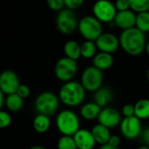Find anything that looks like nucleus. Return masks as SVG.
<instances>
[{"instance_id": "9b49d317", "label": "nucleus", "mask_w": 149, "mask_h": 149, "mask_svg": "<svg viewBox=\"0 0 149 149\" xmlns=\"http://www.w3.org/2000/svg\"><path fill=\"white\" fill-rule=\"evenodd\" d=\"M20 83L18 74L13 70H5L0 74V90L6 95L17 92Z\"/></svg>"}, {"instance_id": "473e14b6", "label": "nucleus", "mask_w": 149, "mask_h": 149, "mask_svg": "<svg viewBox=\"0 0 149 149\" xmlns=\"http://www.w3.org/2000/svg\"><path fill=\"white\" fill-rule=\"evenodd\" d=\"M122 113L125 116V118H129V117H133L135 116L134 113V105L131 104H126L123 106L122 108Z\"/></svg>"}, {"instance_id": "4be33fe9", "label": "nucleus", "mask_w": 149, "mask_h": 149, "mask_svg": "<svg viewBox=\"0 0 149 149\" xmlns=\"http://www.w3.org/2000/svg\"><path fill=\"white\" fill-rule=\"evenodd\" d=\"M51 122L49 117L44 114H38L33 122V125L34 130L39 133H44L48 131L50 127Z\"/></svg>"}, {"instance_id": "72a5a7b5", "label": "nucleus", "mask_w": 149, "mask_h": 149, "mask_svg": "<svg viewBox=\"0 0 149 149\" xmlns=\"http://www.w3.org/2000/svg\"><path fill=\"white\" fill-rule=\"evenodd\" d=\"M108 144L114 147H118V146L120 145V138L118 135H111Z\"/></svg>"}, {"instance_id": "7c9ffc66", "label": "nucleus", "mask_w": 149, "mask_h": 149, "mask_svg": "<svg viewBox=\"0 0 149 149\" xmlns=\"http://www.w3.org/2000/svg\"><path fill=\"white\" fill-rule=\"evenodd\" d=\"M114 5L118 12H124V11L130 10V5L128 0H116Z\"/></svg>"}, {"instance_id": "39448f33", "label": "nucleus", "mask_w": 149, "mask_h": 149, "mask_svg": "<svg viewBox=\"0 0 149 149\" xmlns=\"http://www.w3.org/2000/svg\"><path fill=\"white\" fill-rule=\"evenodd\" d=\"M60 98L52 91L40 93L35 100V109L39 114L47 116L53 115L58 109Z\"/></svg>"}, {"instance_id": "412c9836", "label": "nucleus", "mask_w": 149, "mask_h": 149, "mask_svg": "<svg viewBox=\"0 0 149 149\" xmlns=\"http://www.w3.org/2000/svg\"><path fill=\"white\" fill-rule=\"evenodd\" d=\"M134 113L135 117L140 120L149 118V99H139L134 104Z\"/></svg>"}, {"instance_id": "dca6fc26", "label": "nucleus", "mask_w": 149, "mask_h": 149, "mask_svg": "<svg viewBox=\"0 0 149 149\" xmlns=\"http://www.w3.org/2000/svg\"><path fill=\"white\" fill-rule=\"evenodd\" d=\"M113 92L110 88L101 87L96 92H94V102L101 108H104L113 99Z\"/></svg>"}, {"instance_id": "f257e3e1", "label": "nucleus", "mask_w": 149, "mask_h": 149, "mask_svg": "<svg viewBox=\"0 0 149 149\" xmlns=\"http://www.w3.org/2000/svg\"><path fill=\"white\" fill-rule=\"evenodd\" d=\"M119 43L126 54L132 56H137L146 50V35L136 27L127 29L121 33Z\"/></svg>"}, {"instance_id": "ea45409f", "label": "nucleus", "mask_w": 149, "mask_h": 149, "mask_svg": "<svg viewBox=\"0 0 149 149\" xmlns=\"http://www.w3.org/2000/svg\"><path fill=\"white\" fill-rule=\"evenodd\" d=\"M146 52L147 53V54L149 55V41L146 42Z\"/></svg>"}, {"instance_id": "b1692460", "label": "nucleus", "mask_w": 149, "mask_h": 149, "mask_svg": "<svg viewBox=\"0 0 149 149\" xmlns=\"http://www.w3.org/2000/svg\"><path fill=\"white\" fill-rule=\"evenodd\" d=\"M97 45L95 41L91 40H85L81 44V56L85 59L94 58L97 54Z\"/></svg>"}, {"instance_id": "a878e982", "label": "nucleus", "mask_w": 149, "mask_h": 149, "mask_svg": "<svg viewBox=\"0 0 149 149\" xmlns=\"http://www.w3.org/2000/svg\"><path fill=\"white\" fill-rule=\"evenodd\" d=\"M130 10L136 14L145 12H149V0H128Z\"/></svg>"}, {"instance_id": "6e6552de", "label": "nucleus", "mask_w": 149, "mask_h": 149, "mask_svg": "<svg viewBox=\"0 0 149 149\" xmlns=\"http://www.w3.org/2000/svg\"><path fill=\"white\" fill-rule=\"evenodd\" d=\"M93 16L101 23L113 22L117 15L115 5L110 0H97L92 7Z\"/></svg>"}, {"instance_id": "f3484780", "label": "nucleus", "mask_w": 149, "mask_h": 149, "mask_svg": "<svg viewBox=\"0 0 149 149\" xmlns=\"http://www.w3.org/2000/svg\"><path fill=\"white\" fill-rule=\"evenodd\" d=\"M91 132L96 143H98L101 146L108 144L110 138L111 136L110 129L101 124H97L94 125L91 130Z\"/></svg>"}, {"instance_id": "c9c22d12", "label": "nucleus", "mask_w": 149, "mask_h": 149, "mask_svg": "<svg viewBox=\"0 0 149 149\" xmlns=\"http://www.w3.org/2000/svg\"><path fill=\"white\" fill-rule=\"evenodd\" d=\"M4 95H5V94L2 92L1 90H0V111H1V109H2V107H3V105H4V103H5V101H6Z\"/></svg>"}, {"instance_id": "2f4dec72", "label": "nucleus", "mask_w": 149, "mask_h": 149, "mask_svg": "<svg viewBox=\"0 0 149 149\" xmlns=\"http://www.w3.org/2000/svg\"><path fill=\"white\" fill-rule=\"evenodd\" d=\"M20 97H22L23 99L29 97L30 93H31V91L29 89V87L27 85H25V84H20L19 87L18 88L17 90V92H16Z\"/></svg>"}, {"instance_id": "58836bf2", "label": "nucleus", "mask_w": 149, "mask_h": 149, "mask_svg": "<svg viewBox=\"0 0 149 149\" xmlns=\"http://www.w3.org/2000/svg\"><path fill=\"white\" fill-rule=\"evenodd\" d=\"M139 149H149V146L147 145H143V146H140Z\"/></svg>"}, {"instance_id": "f704fd0d", "label": "nucleus", "mask_w": 149, "mask_h": 149, "mask_svg": "<svg viewBox=\"0 0 149 149\" xmlns=\"http://www.w3.org/2000/svg\"><path fill=\"white\" fill-rule=\"evenodd\" d=\"M141 138L145 143V145L149 146V126L144 129L141 132Z\"/></svg>"}, {"instance_id": "423d86ee", "label": "nucleus", "mask_w": 149, "mask_h": 149, "mask_svg": "<svg viewBox=\"0 0 149 149\" xmlns=\"http://www.w3.org/2000/svg\"><path fill=\"white\" fill-rule=\"evenodd\" d=\"M104 80L103 73L94 66L86 68L81 77V84L86 91L96 92L102 87Z\"/></svg>"}, {"instance_id": "f8f14e48", "label": "nucleus", "mask_w": 149, "mask_h": 149, "mask_svg": "<svg viewBox=\"0 0 149 149\" xmlns=\"http://www.w3.org/2000/svg\"><path fill=\"white\" fill-rule=\"evenodd\" d=\"M97 120L98 124H101L105 127L111 129L120 125L122 118L120 112L115 108L104 107L101 110Z\"/></svg>"}, {"instance_id": "0eeeda50", "label": "nucleus", "mask_w": 149, "mask_h": 149, "mask_svg": "<svg viewBox=\"0 0 149 149\" xmlns=\"http://www.w3.org/2000/svg\"><path fill=\"white\" fill-rule=\"evenodd\" d=\"M77 72V61L71 60L68 57H62L55 64L54 74L55 77L61 82L68 83L73 81Z\"/></svg>"}, {"instance_id": "2eb2a0df", "label": "nucleus", "mask_w": 149, "mask_h": 149, "mask_svg": "<svg viewBox=\"0 0 149 149\" xmlns=\"http://www.w3.org/2000/svg\"><path fill=\"white\" fill-rule=\"evenodd\" d=\"M73 138L77 144V149H93L96 145L91 131L86 129L78 130L74 134Z\"/></svg>"}, {"instance_id": "6ab92c4d", "label": "nucleus", "mask_w": 149, "mask_h": 149, "mask_svg": "<svg viewBox=\"0 0 149 149\" xmlns=\"http://www.w3.org/2000/svg\"><path fill=\"white\" fill-rule=\"evenodd\" d=\"M102 108L95 102H90L84 104L81 108V115L86 120H92L97 118Z\"/></svg>"}, {"instance_id": "f03ea898", "label": "nucleus", "mask_w": 149, "mask_h": 149, "mask_svg": "<svg viewBox=\"0 0 149 149\" xmlns=\"http://www.w3.org/2000/svg\"><path fill=\"white\" fill-rule=\"evenodd\" d=\"M86 91L81 83L70 81L65 83L59 92L60 100L67 106L76 107L80 105L85 99Z\"/></svg>"}, {"instance_id": "ddd939ff", "label": "nucleus", "mask_w": 149, "mask_h": 149, "mask_svg": "<svg viewBox=\"0 0 149 149\" xmlns=\"http://www.w3.org/2000/svg\"><path fill=\"white\" fill-rule=\"evenodd\" d=\"M95 42L97 49H99L100 52H104L108 54H112L116 52L120 46L119 38L111 33H103Z\"/></svg>"}, {"instance_id": "4468645a", "label": "nucleus", "mask_w": 149, "mask_h": 149, "mask_svg": "<svg viewBox=\"0 0 149 149\" xmlns=\"http://www.w3.org/2000/svg\"><path fill=\"white\" fill-rule=\"evenodd\" d=\"M137 14L132 10L118 12L113 23L123 31L135 27Z\"/></svg>"}, {"instance_id": "79ce46f5", "label": "nucleus", "mask_w": 149, "mask_h": 149, "mask_svg": "<svg viewBox=\"0 0 149 149\" xmlns=\"http://www.w3.org/2000/svg\"></svg>"}, {"instance_id": "c85d7f7f", "label": "nucleus", "mask_w": 149, "mask_h": 149, "mask_svg": "<svg viewBox=\"0 0 149 149\" xmlns=\"http://www.w3.org/2000/svg\"><path fill=\"white\" fill-rule=\"evenodd\" d=\"M47 5L51 10L55 12H61L65 6L64 0H47Z\"/></svg>"}, {"instance_id": "cd10ccee", "label": "nucleus", "mask_w": 149, "mask_h": 149, "mask_svg": "<svg viewBox=\"0 0 149 149\" xmlns=\"http://www.w3.org/2000/svg\"><path fill=\"white\" fill-rule=\"evenodd\" d=\"M12 124V116L5 111H0V129H5Z\"/></svg>"}, {"instance_id": "aec40b11", "label": "nucleus", "mask_w": 149, "mask_h": 149, "mask_svg": "<svg viewBox=\"0 0 149 149\" xmlns=\"http://www.w3.org/2000/svg\"><path fill=\"white\" fill-rule=\"evenodd\" d=\"M64 54L66 57L77 61L81 57V45L77 40H68L65 43L64 47Z\"/></svg>"}, {"instance_id": "c756f323", "label": "nucleus", "mask_w": 149, "mask_h": 149, "mask_svg": "<svg viewBox=\"0 0 149 149\" xmlns=\"http://www.w3.org/2000/svg\"><path fill=\"white\" fill-rule=\"evenodd\" d=\"M84 3V0H64V4L67 9L74 11L80 8Z\"/></svg>"}, {"instance_id": "7ed1b4c3", "label": "nucleus", "mask_w": 149, "mask_h": 149, "mask_svg": "<svg viewBox=\"0 0 149 149\" xmlns=\"http://www.w3.org/2000/svg\"><path fill=\"white\" fill-rule=\"evenodd\" d=\"M56 126L62 135L74 136L80 130V120L77 113L71 110L61 111L56 118Z\"/></svg>"}, {"instance_id": "bb28decb", "label": "nucleus", "mask_w": 149, "mask_h": 149, "mask_svg": "<svg viewBox=\"0 0 149 149\" xmlns=\"http://www.w3.org/2000/svg\"><path fill=\"white\" fill-rule=\"evenodd\" d=\"M58 149H77L73 136L62 135L57 142Z\"/></svg>"}, {"instance_id": "a211bd4d", "label": "nucleus", "mask_w": 149, "mask_h": 149, "mask_svg": "<svg viewBox=\"0 0 149 149\" xmlns=\"http://www.w3.org/2000/svg\"><path fill=\"white\" fill-rule=\"evenodd\" d=\"M114 62V59L111 54L99 52L93 58V66L97 68L102 70H106L110 68Z\"/></svg>"}, {"instance_id": "e433bc0d", "label": "nucleus", "mask_w": 149, "mask_h": 149, "mask_svg": "<svg viewBox=\"0 0 149 149\" xmlns=\"http://www.w3.org/2000/svg\"><path fill=\"white\" fill-rule=\"evenodd\" d=\"M99 149H118V147H114L109 144H106V145H103L101 146V147Z\"/></svg>"}, {"instance_id": "4c0bfd02", "label": "nucleus", "mask_w": 149, "mask_h": 149, "mask_svg": "<svg viewBox=\"0 0 149 149\" xmlns=\"http://www.w3.org/2000/svg\"><path fill=\"white\" fill-rule=\"evenodd\" d=\"M29 149H46L44 146H31Z\"/></svg>"}, {"instance_id": "393cba45", "label": "nucleus", "mask_w": 149, "mask_h": 149, "mask_svg": "<svg viewBox=\"0 0 149 149\" xmlns=\"http://www.w3.org/2000/svg\"><path fill=\"white\" fill-rule=\"evenodd\" d=\"M135 27L144 33L149 32V12L140 13L137 14Z\"/></svg>"}, {"instance_id": "5701e85b", "label": "nucleus", "mask_w": 149, "mask_h": 149, "mask_svg": "<svg viewBox=\"0 0 149 149\" xmlns=\"http://www.w3.org/2000/svg\"><path fill=\"white\" fill-rule=\"evenodd\" d=\"M5 104L6 107L8 108V110H10L11 111L16 112V111H20L23 108L24 99L20 97L17 93H14V94H11L7 96V97L6 98Z\"/></svg>"}, {"instance_id": "9d476101", "label": "nucleus", "mask_w": 149, "mask_h": 149, "mask_svg": "<svg viewBox=\"0 0 149 149\" xmlns=\"http://www.w3.org/2000/svg\"><path fill=\"white\" fill-rule=\"evenodd\" d=\"M119 125L122 135L127 139H135L141 135V122L140 119H139L135 116L125 118L124 119H122Z\"/></svg>"}, {"instance_id": "1a4fd4ad", "label": "nucleus", "mask_w": 149, "mask_h": 149, "mask_svg": "<svg viewBox=\"0 0 149 149\" xmlns=\"http://www.w3.org/2000/svg\"><path fill=\"white\" fill-rule=\"evenodd\" d=\"M77 14L69 9H63L58 13L56 17V26L58 30L63 34H70L78 28Z\"/></svg>"}, {"instance_id": "20e7f679", "label": "nucleus", "mask_w": 149, "mask_h": 149, "mask_svg": "<svg viewBox=\"0 0 149 149\" xmlns=\"http://www.w3.org/2000/svg\"><path fill=\"white\" fill-rule=\"evenodd\" d=\"M78 30L86 40L96 41L103 33L102 23L94 16H85L79 20Z\"/></svg>"}, {"instance_id": "a19ab883", "label": "nucleus", "mask_w": 149, "mask_h": 149, "mask_svg": "<svg viewBox=\"0 0 149 149\" xmlns=\"http://www.w3.org/2000/svg\"><path fill=\"white\" fill-rule=\"evenodd\" d=\"M146 77H147V80H148V82H149V68H148V69H147V73H146Z\"/></svg>"}]
</instances>
